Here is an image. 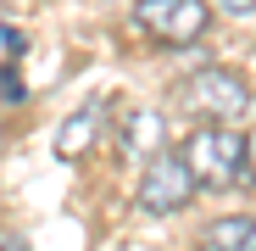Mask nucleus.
Listing matches in <instances>:
<instances>
[{
  "mask_svg": "<svg viewBox=\"0 0 256 251\" xmlns=\"http://www.w3.org/2000/svg\"><path fill=\"white\" fill-rule=\"evenodd\" d=\"M184 167L190 179L206 184V190H228L250 173V140L234 129V123H200V129L184 140Z\"/></svg>",
  "mask_w": 256,
  "mask_h": 251,
  "instance_id": "1",
  "label": "nucleus"
},
{
  "mask_svg": "<svg viewBox=\"0 0 256 251\" xmlns=\"http://www.w3.org/2000/svg\"><path fill=\"white\" fill-rule=\"evenodd\" d=\"M173 106H184L200 123H234L240 129L245 112H250V84L228 67H200V73L173 84Z\"/></svg>",
  "mask_w": 256,
  "mask_h": 251,
  "instance_id": "2",
  "label": "nucleus"
},
{
  "mask_svg": "<svg viewBox=\"0 0 256 251\" xmlns=\"http://www.w3.org/2000/svg\"><path fill=\"white\" fill-rule=\"evenodd\" d=\"M134 23L156 39V45H195L206 34V23H212V6L206 0H140Z\"/></svg>",
  "mask_w": 256,
  "mask_h": 251,
  "instance_id": "3",
  "label": "nucleus"
},
{
  "mask_svg": "<svg viewBox=\"0 0 256 251\" xmlns=\"http://www.w3.org/2000/svg\"><path fill=\"white\" fill-rule=\"evenodd\" d=\"M195 179H190V167H184V156H167V151H156L150 162H145V179H140V212H150V218H167V212H184V206L195 201Z\"/></svg>",
  "mask_w": 256,
  "mask_h": 251,
  "instance_id": "4",
  "label": "nucleus"
},
{
  "mask_svg": "<svg viewBox=\"0 0 256 251\" xmlns=\"http://www.w3.org/2000/svg\"><path fill=\"white\" fill-rule=\"evenodd\" d=\"M100 129H106V106H100V101H84L62 129H56V156H62V162H78L84 151H95V134H100Z\"/></svg>",
  "mask_w": 256,
  "mask_h": 251,
  "instance_id": "5",
  "label": "nucleus"
},
{
  "mask_svg": "<svg viewBox=\"0 0 256 251\" xmlns=\"http://www.w3.org/2000/svg\"><path fill=\"white\" fill-rule=\"evenodd\" d=\"M162 140H167L162 112L156 106H128V117H122V151L134 156V162H150L162 151Z\"/></svg>",
  "mask_w": 256,
  "mask_h": 251,
  "instance_id": "6",
  "label": "nucleus"
},
{
  "mask_svg": "<svg viewBox=\"0 0 256 251\" xmlns=\"http://www.w3.org/2000/svg\"><path fill=\"white\" fill-rule=\"evenodd\" d=\"M200 251H256V218L250 212H228L218 223H206Z\"/></svg>",
  "mask_w": 256,
  "mask_h": 251,
  "instance_id": "7",
  "label": "nucleus"
},
{
  "mask_svg": "<svg viewBox=\"0 0 256 251\" xmlns=\"http://www.w3.org/2000/svg\"><path fill=\"white\" fill-rule=\"evenodd\" d=\"M212 6H218L223 17H250V12H256V0H212Z\"/></svg>",
  "mask_w": 256,
  "mask_h": 251,
  "instance_id": "8",
  "label": "nucleus"
},
{
  "mask_svg": "<svg viewBox=\"0 0 256 251\" xmlns=\"http://www.w3.org/2000/svg\"><path fill=\"white\" fill-rule=\"evenodd\" d=\"M0 251H28V240H22V234H12V240L0 245Z\"/></svg>",
  "mask_w": 256,
  "mask_h": 251,
  "instance_id": "9",
  "label": "nucleus"
}]
</instances>
